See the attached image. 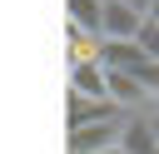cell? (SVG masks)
I'll use <instances>...</instances> for the list:
<instances>
[{"mask_svg":"<svg viewBox=\"0 0 159 154\" xmlns=\"http://www.w3.org/2000/svg\"><path fill=\"white\" fill-rule=\"evenodd\" d=\"M119 124H124V119H99V124H80V129H70V154H99V149H114V144H119Z\"/></svg>","mask_w":159,"mask_h":154,"instance_id":"cell-1","label":"cell"},{"mask_svg":"<svg viewBox=\"0 0 159 154\" xmlns=\"http://www.w3.org/2000/svg\"><path fill=\"white\" fill-rule=\"evenodd\" d=\"M119 154H159V134L149 114H124L119 124Z\"/></svg>","mask_w":159,"mask_h":154,"instance_id":"cell-2","label":"cell"},{"mask_svg":"<svg viewBox=\"0 0 159 154\" xmlns=\"http://www.w3.org/2000/svg\"><path fill=\"white\" fill-rule=\"evenodd\" d=\"M139 25H144V15H139V10L104 0V15H99V40H134V35H139Z\"/></svg>","mask_w":159,"mask_h":154,"instance_id":"cell-3","label":"cell"},{"mask_svg":"<svg viewBox=\"0 0 159 154\" xmlns=\"http://www.w3.org/2000/svg\"><path fill=\"white\" fill-rule=\"evenodd\" d=\"M75 99H104V70H99V60H80L75 65Z\"/></svg>","mask_w":159,"mask_h":154,"instance_id":"cell-4","label":"cell"},{"mask_svg":"<svg viewBox=\"0 0 159 154\" xmlns=\"http://www.w3.org/2000/svg\"><path fill=\"white\" fill-rule=\"evenodd\" d=\"M99 15H104V0H70V25L80 35H94L99 40Z\"/></svg>","mask_w":159,"mask_h":154,"instance_id":"cell-5","label":"cell"},{"mask_svg":"<svg viewBox=\"0 0 159 154\" xmlns=\"http://www.w3.org/2000/svg\"><path fill=\"white\" fill-rule=\"evenodd\" d=\"M134 45H139V50H144V55H149V60H154V65H159V30H154V25H149V20H144V25H139V35H134Z\"/></svg>","mask_w":159,"mask_h":154,"instance_id":"cell-6","label":"cell"},{"mask_svg":"<svg viewBox=\"0 0 159 154\" xmlns=\"http://www.w3.org/2000/svg\"><path fill=\"white\" fill-rule=\"evenodd\" d=\"M114 5H129V10H139V15H149V10H154V0H114Z\"/></svg>","mask_w":159,"mask_h":154,"instance_id":"cell-7","label":"cell"},{"mask_svg":"<svg viewBox=\"0 0 159 154\" xmlns=\"http://www.w3.org/2000/svg\"><path fill=\"white\" fill-rule=\"evenodd\" d=\"M99 154H119V144H114V149H99Z\"/></svg>","mask_w":159,"mask_h":154,"instance_id":"cell-8","label":"cell"},{"mask_svg":"<svg viewBox=\"0 0 159 154\" xmlns=\"http://www.w3.org/2000/svg\"><path fill=\"white\" fill-rule=\"evenodd\" d=\"M154 109H159V94H154Z\"/></svg>","mask_w":159,"mask_h":154,"instance_id":"cell-9","label":"cell"},{"mask_svg":"<svg viewBox=\"0 0 159 154\" xmlns=\"http://www.w3.org/2000/svg\"><path fill=\"white\" fill-rule=\"evenodd\" d=\"M154 5H159V0H154Z\"/></svg>","mask_w":159,"mask_h":154,"instance_id":"cell-10","label":"cell"}]
</instances>
